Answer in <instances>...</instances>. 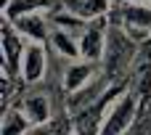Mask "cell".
Listing matches in <instances>:
<instances>
[{"instance_id":"1","label":"cell","mask_w":151,"mask_h":135,"mask_svg":"<svg viewBox=\"0 0 151 135\" xmlns=\"http://www.w3.org/2000/svg\"><path fill=\"white\" fill-rule=\"evenodd\" d=\"M135 56V40L127 34V32H109L106 37V53H104V69H106V77L117 80L119 74H125V69L130 66Z\"/></svg>"},{"instance_id":"2","label":"cell","mask_w":151,"mask_h":135,"mask_svg":"<svg viewBox=\"0 0 151 135\" xmlns=\"http://www.w3.org/2000/svg\"><path fill=\"white\" fill-rule=\"evenodd\" d=\"M135 111H138V96L130 93V96L117 98V103L109 109L98 135H125V130L135 122Z\"/></svg>"},{"instance_id":"3","label":"cell","mask_w":151,"mask_h":135,"mask_svg":"<svg viewBox=\"0 0 151 135\" xmlns=\"http://www.w3.org/2000/svg\"><path fill=\"white\" fill-rule=\"evenodd\" d=\"M24 34L11 24L5 21L3 24V74H19V66L24 61V53H27V45L21 40Z\"/></svg>"},{"instance_id":"4","label":"cell","mask_w":151,"mask_h":135,"mask_svg":"<svg viewBox=\"0 0 151 135\" xmlns=\"http://www.w3.org/2000/svg\"><path fill=\"white\" fill-rule=\"evenodd\" d=\"M122 27L135 42L138 40H149L151 37V5L133 3L127 8H122Z\"/></svg>"},{"instance_id":"5","label":"cell","mask_w":151,"mask_h":135,"mask_svg":"<svg viewBox=\"0 0 151 135\" xmlns=\"http://www.w3.org/2000/svg\"><path fill=\"white\" fill-rule=\"evenodd\" d=\"M106 24L101 19H93L82 34H80V56L88 58V61H98L104 53H106Z\"/></svg>"},{"instance_id":"6","label":"cell","mask_w":151,"mask_h":135,"mask_svg":"<svg viewBox=\"0 0 151 135\" xmlns=\"http://www.w3.org/2000/svg\"><path fill=\"white\" fill-rule=\"evenodd\" d=\"M104 106L106 101H93L82 109H77L74 117V135H98L104 127Z\"/></svg>"},{"instance_id":"7","label":"cell","mask_w":151,"mask_h":135,"mask_svg":"<svg viewBox=\"0 0 151 135\" xmlns=\"http://www.w3.org/2000/svg\"><path fill=\"white\" fill-rule=\"evenodd\" d=\"M42 74H45V48L42 42H29L21 61V77L27 82H37L42 80Z\"/></svg>"},{"instance_id":"8","label":"cell","mask_w":151,"mask_h":135,"mask_svg":"<svg viewBox=\"0 0 151 135\" xmlns=\"http://www.w3.org/2000/svg\"><path fill=\"white\" fill-rule=\"evenodd\" d=\"M24 37H29L32 42H42V40H48L50 37V27H48V21L40 16V13H29V16H21V19H16V21H11Z\"/></svg>"},{"instance_id":"9","label":"cell","mask_w":151,"mask_h":135,"mask_svg":"<svg viewBox=\"0 0 151 135\" xmlns=\"http://www.w3.org/2000/svg\"><path fill=\"white\" fill-rule=\"evenodd\" d=\"M93 72H96V66H93V61H88V58L80 61V64H72V66L66 69V77H64V88H66L69 93L82 90L85 85H90Z\"/></svg>"},{"instance_id":"10","label":"cell","mask_w":151,"mask_h":135,"mask_svg":"<svg viewBox=\"0 0 151 135\" xmlns=\"http://www.w3.org/2000/svg\"><path fill=\"white\" fill-rule=\"evenodd\" d=\"M53 5V0H5L3 5V13H5V21H16L21 16H29V13H40L42 8Z\"/></svg>"},{"instance_id":"11","label":"cell","mask_w":151,"mask_h":135,"mask_svg":"<svg viewBox=\"0 0 151 135\" xmlns=\"http://www.w3.org/2000/svg\"><path fill=\"white\" fill-rule=\"evenodd\" d=\"M61 5L80 19H101L106 13L109 0H61Z\"/></svg>"},{"instance_id":"12","label":"cell","mask_w":151,"mask_h":135,"mask_svg":"<svg viewBox=\"0 0 151 135\" xmlns=\"http://www.w3.org/2000/svg\"><path fill=\"white\" fill-rule=\"evenodd\" d=\"M135 93L141 98H151V50L141 53L135 61Z\"/></svg>"},{"instance_id":"13","label":"cell","mask_w":151,"mask_h":135,"mask_svg":"<svg viewBox=\"0 0 151 135\" xmlns=\"http://www.w3.org/2000/svg\"><path fill=\"white\" fill-rule=\"evenodd\" d=\"M74 37H77L74 32H66V29H61V27L50 32V42H53V48H56L61 56H66V58L80 56V42H77Z\"/></svg>"},{"instance_id":"14","label":"cell","mask_w":151,"mask_h":135,"mask_svg":"<svg viewBox=\"0 0 151 135\" xmlns=\"http://www.w3.org/2000/svg\"><path fill=\"white\" fill-rule=\"evenodd\" d=\"M21 109L29 117V122H35V125H42L50 117V106H48V98L45 96H27Z\"/></svg>"},{"instance_id":"15","label":"cell","mask_w":151,"mask_h":135,"mask_svg":"<svg viewBox=\"0 0 151 135\" xmlns=\"http://www.w3.org/2000/svg\"><path fill=\"white\" fill-rule=\"evenodd\" d=\"M29 117L24 114V109H5V117H3V135H24L29 130Z\"/></svg>"},{"instance_id":"16","label":"cell","mask_w":151,"mask_h":135,"mask_svg":"<svg viewBox=\"0 0 151 135\" xmlns=\"http://www.w3.org/2000/svg\"><path fill=\"white\" fill-rule=\"evenodd\" d=\"M133 135H151V130H146V127H138V130H133Z\"/></svg>"},{"instance_id":"17","label":"cell","mask_w":151,"mask_h":135,"mask_svg":"<svg viewBox=\"0 0 151 135\" xmlns=\"http://www.w3.org/2000/svg\"><path fill=\"white\" fill-rule=\"evenodd\" d=\"M130 3H146V0H130Z\"/></svg>"}]
</instances>
